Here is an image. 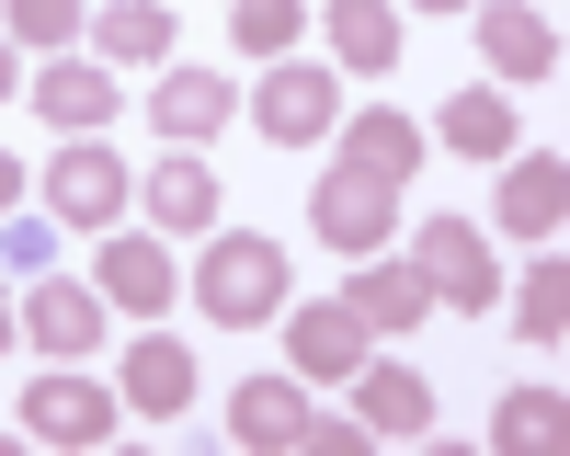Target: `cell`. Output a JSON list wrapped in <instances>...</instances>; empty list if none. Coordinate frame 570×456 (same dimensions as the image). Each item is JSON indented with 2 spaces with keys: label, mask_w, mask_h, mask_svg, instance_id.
I'll list each match as a JSON object with an SVG mask.
<instances>
[{
  "label": "cell",
  "mask_w": 570,
  "mask_h": 456,
  "mask_svg": "<svg viewBox=\"0 0 570 456\" xmlns=\"http://www.w3.org/2000/svg\"><path fill=\"white\" fill-rule=\"evenodd\" d=\"M559 217H570V160H559V149H513V160H502V228H513L525 251H548Z\"/></svg>",
  "instance_id": "obj_8"
},
{
  "label": "cell",
  "mask_w": 570,
  "mask_h": 456,
  "mask_svg": "<svg viewBox=\"0 0 570 456\" xmlns=\"http://www.w3.org/2000/svg\"><path fill=\"white\" fill-rule=\"evenodd\" d=\"M513 331H525L537 354H559V343H570V262H559V240L525 262V286H513Z\"/></svg>",
  "instance_id": "obj_23"
},
{
  "label": "cell",
  "mask_w": 570,
  "mask_h": 456,
  "mask_svg": "<svg viewBox=\"0 0 570 456\" xmlns=\"http://www.w3.org/2000/svg\"><path fill=\"white\" fill-rule=\"evenodd\" d=\"M491 434H502V445H548V434H559V388H513V399L491 410Z\"/></svg>",
  "instance_id": "obj_26"
},
{
  "label": "cell",
  "mask_w": 570,
  "mask_h": 456,
  "mask_svg": "<svg viewBox=\"0 0 570 456\" xmlns=\"http://www.w3.org/2000/svg\"><path fill=\"white\" fill-rule=\"evenodd\" d=\"M115 423H126V399H115L104 377H80V365H46V377L23 388V434H35V445H80V456H91Z\"/></svg>",
  "instance_id": "obj_4"
},
{
  "label": "cell",
  "mask_w": 570,
  "mask_h": 456,
  "mask_svg": "<svg viewBox=\"0 0 570 456\" xmlns=\"http://www.w3.org/2000/svg\"><path fill=\"white\" fill-rule=\"evenodd\" d=\"M0 91H23V69H12V34H0Z\"/></svg>",
  "instance_id": "obj_30"
},
{
  "label": "cell",
  "mask_w": 570,
  "mask_h": 456,
  "mask_svg": "<svg viewBox=\"0 0 570 456\" xmlns=\"http://www.w3.org/2000/svg\"><path fill=\"white\" fill-rule=\"evenodd\" d=\"M365 354H376V331H365L343 297H331V308H285V365H297L308 388H343Z\"/></svg>",
  "instance_id": "obj_7"
},
{
  "label": "cell",
  "mask_w": 570,
  "mask_h": 456,
  "mask_svg": "<svg viewBox=\"0 0 570 456\" xmlns=\"http://www.w3.org/2000/svg\"><path fill=\"white\" fill-rule=\"evenodd\" d=\"M331 58L365 69V80H389L400 69V0H331Z\"/></svg>",
  "instance_id": "obj_20"
},
{
  "label": "cell",
  "mask_w": 570,
  "mask_h": 456,
  "mask_svg": "<svg viewBox=\"0 0 570 456\" xmlns=\"http://www.w3.org/2000/svg\"><path fill=\"white\" fill-rule=\"evenodd\" d=\"M331 137H343V171H365V182H411L422 171V126L389 115V103H365L354 126H331Z\"/></svg>",
  "instance_id": "obj_19"
},
{
  "label": "cell",
  "mask_w": 570,
  "mask_h": 456,
  "mask_svg": "<svg viewBox=\"0 0 570 456\" xmlns=\"http://www.w3.org/2000/svg\"><path fill=\"white\" fill-rule=\"evenodd\" d=\"M0 251H12V274H46V228L23 217V228H0Z\"/></svg>",
  "instance_id": "obj_27"
},
{
  "label": "cell",
  "mask_w": 570,
  "mask_h": 456,
  "mask_svg": "<svg viewBox=\"0 0 570 456\" xmlns=\"http://www.w3.org/2000/svg\"><path fill=\"white\" fill-rule=\"evenodd\" d=\"M354 423L365 434H389V445H411V434H434V377L422 365H354Z\"/></svg>",
  "instance_id": "obj_12"
},
{
  "label": "cell",
  "mask_w": 570,
  "mask_h": 456,
  "mask_svg": "<svg viewBox=\"0 0 570 456\" xmlns=\"http://www.w3.org/2000/svg\"><path fill=\"white\" fill-rule=\"evenodd\" d=\"M126 195H137V171L104 149V137H69V149L46 160V206H58V228H91V240H104V228L126 217Z\"/></svg>",
  "instance_id": "obj_3"
},
{
  "label": "cell",
  "mask_w": 570,
  "mask_h": 456,
  "mask_svg": "<svg viewBox=\"0 0 570 456\" xmlns=\"http://www.w3.org/2000/svg\"><path fill=\"white\" fill-rule=\"evenodd\" d=\"M23 343H35V354H58V365L104 354V286H69V274H46V286L23 297Z\"/></svg>",
  "instance_id": "obj_9"
},
{
  "label": "cell",
  "mask_w": 570,
  "mask_h": 456,
  "mask_svg": "<svg viewBox=\"0 0 570 456\" xmlns=\"http://www.w3.org/2000/svg\"><path fill=\"white\" fill-rule=\"evenodd\" d=\"M445 149L456 160H513V149H525V137H513V91H445Z\"/></svg>",
  "instance_id": "obj_22"
},
{
  "label": "cell",
  "mask_w": 570,
  "mask_h": 456,
  "mask_svg": "<svg viewBox=\"0 0 570 456\" xmlns=\"http://www.w3.org/2000/svg\"><path fill=\"white\" fill-rule=\"evenodd\" d=\"M263 137H274V149H320V137L331 126H343V80H331V69H308V58H274V80H263Z\"/></svg>",
  "instance_id": "obj_6"
},
{
  "label": "cell",
  "mask_w": 570,
  "mask_h": 456,
  "mask_svg": "<svg viewBox=\"0 0 570 456\" xmlns=\"http://www.w3.org/2000/svg\"><path fill=\"white\" fill-rule=\"evenodd\" d=\"M422 12H480V0H422Z\"/></svg>",
  "instance_id": "obj_31"
},
{
  "label": "cell",
  "mask_w": 570,
  "mask_h": 456,
  "mask_svg": "<svg viewBox=\"0 0 570 456\" xmlns=\"http://www.w3.org/2000/svg\"><path fill=\"white\" fill-rule=\"evenodd\" d=\"M137 195H149V217L171 228V240H206V228H217V171L195 149H160L149 171H137Z\"/></svg>",
  "instance_id": "obj_17"
},
{
  "label": "cell",
  "mask_w": 570,
  "mask_h": 456,
  "mask_svg": "<svg viewBox=\"0 0 570 456\" xmlns=\"http://www.w3.org/2000/svg\"><path fill=\"white\" fill-rule=\"evenodd\" d=\"M240 115V91H228L217 69H160V91H149V126H160V149H206V137Z\"/></svg>",
  "instance_id": "obj_14"
},
{
  "label": "cell",
  "mask_w": 570,
  "mask_h": 456,
  "mask_svg": "<svg viewBox=\"0 0 570 456\" xmlns=\"http://www.w3.org/2000/svg\"><path fill=\"white\" fill-rule=\"evenodd\" d=\"M0 34L35 46V58H58V46H80V0H0Z\"/></svg>",
  "instance_id": "obj_25"
},
{
  "label": "cell",
  "mask_w": 570,
  "mask_h": 456,
  "mask_svg": "<svg viewBox=\"0 0 570 456\" xmlns=\"http://www.w3.org/2000/svg\"><path fill=\"white\" fill-rule=\"evenodd\" d=\"M297 23H308V0H228V34H240V58H297Z\"/></svg>",
  "instance_id": "obj_24"
},
{
  "label": "cell",
  "mask_w": 570,
  "mask_h": 456,
  "mask_svg": "<svg viewBox=\"0 0 570 456\" xmlns=\"http://www.w3.org/2000/svg\"><path fill=\"white\" fill-rule=\"evenodd\" d=\"M343 308L365 319L376 343H411L422 319H434V286H422L411 262H389V251H365V262H354V286H343Z\"/></svg>",
  "instance_id": "obj_11"
},
{
  "label": "cell",
  "mask_w": 570,
  "mask_h": 456,
  "mask_svg": "<svg viewBox=\"0 0 570 456\" xmlns=\"http://www.w3.org/2000/svg\"><path fill=\"white\" fill-rule=\"evenodd\" d=\"M12 206H23V160L0 149V217H12Z\"/></svg>",
  "instance_id": "obj_28"
},
{
  "label": "cell",
  "mask_w": 570,
  "mask_h": 456,
  "mask_svg": "<svg viewBox=\"0 0 570 456\" xmlns=\"http://www.w3.org/2000/svg\"><path fill=\"white\" fill-rule=\"evenodd\" d=\"M195 308L217 319V331H263V319L285 308V240H263V228H206Z\"/></svg>",
  "instance_id": "obj_1"
},
{
  "label": "cell",
  "mask_w": 570,
  "mask_h": 456,
  "mask_svg": "<svg viewBox=\"0 0 570 456\" xmlns=\"http://www.w3.org/2000/svg\"><path fill=\"white\" fill-rule=\"evenodd\" d=\"M23 91L46 103V126H58V137H104V126H115V103H126V91L104 80V58H69V46H58V58H46Z\"/></svg>",
  "instance_id": "obj_10"
},
{
  "label": "cell",
  "mask_w": 570,
  "mask_h": 456,
  "mask_svg": "<svg viewBox=\"0 0 570 456\" xmlns=\"http://www.w3.org/2000/svg\"><path fill=\"white\" fill-rule=\"evenodd\" d=\"M308 228H320V240L343 251V262L389 251V240H400V182H365V171H343V160H331V182L308 195Z\"/></svg>",
  "instance_id": "obj_5"
},
{
  "label": "cell",
  "mask_w": 570,
  "mask_h": 456,
  "mask_svg": "<svg viewBox=\"0 0 570 456\" xmlns=\"http://www.w3.org/2000/svg\"><path fill=\"white\" fill-rule=\"evenodd\" d=\"M115 399L137 410V423H183V410H195V354H183L171 331L126 343V377H115Z\"/></svg>",
  "instance_id": "obj_13"
},
{
  "label": "cell",
  "mask_w": 570,
  "mask_h": 456,
  "mask_svg": "<svg viewBox=\"0 0 570 456\" xmlns=\"http://www.w3.org/2000/svg\"><path fill=\"white\" fill-rule=\"evenodd\" d=\"M12 331H23V308H12V297H0V354H12Z\"/></svg>",
  "instance_id": "obj_29"
},
{
  "label": "cell",
  "mask_w": 570,
  "mask_h": 456,
  "mask_svg": "<svg viewBox=\"0 0 570 456\" xmlns=\"http://www.w3.org/2000/svg\"><path fill=\"white\" fill-rule=\"evenodd\" d=\"M308 423H320V399H308V377H297V365H285V377H252L240 399H228V434H240L252 456L308 445Z\"/></svg>",
  "instance_id": "obj_15"
},
{
  "label": "cell",
  "mask_w": 570,
  "mask_h": 456,
  "mask_svg": "<svg viewBox=\"0 0 570 456\" xmlns=\"http://www.w3.org/2000/svg\"><path fill=\"white\" fill-rule=\"evenodd\" d=\"M91 274H104V308H137V319H160L171 286H183L171 251H160V240H137V228H104V262H91Z\"/></svg>",
  "instance_id": "obj_18"
},
{
  "label": "cell",
  "mask_w": 570,
  "mask_h": 456,
  "mask_svg": "<svg viewBox=\"0 0 570 456\" xmlns=\"http://www.w3.org/2000/svg\"><path fill=\"white\" fill-rule=\"evenodd\" d=\"M411 274L434 286V308H456V319H480L491 297H502V274H491V240L468 217H422L411 228Z\"/></svg>",
  "instance_id": "obj_2"
},
{
  "label": "cell",
  "mask_w": 570,
  "mask_h": 456,
  "mask_svg": "<svg viewBox=\"0 0 570 456\" xmlns=\"http://www.w3.org/2000/svg\"><path fill=\"white\" fill-rule=\"evenodd\" d=\"M480 58H491V80H548L559 69V23L537 0H480Z\"/></svg>",
  "instance_id": "obj_16"
},
{
  "label": "cell",
  "mask_w": 570,
  "mask_h": 456,
  "mask_svg": "<svg viewBox=\"0 0 570 456\" xmlns=\"http://www.w3.org/2000/svg\"><path fill=\"white\" fill-rule=\"evenodd\" d=\"M91 58H104V69H160L171 58V12H160V0H104Z\"/></svg>",
  "instance_id": "obj_21"
}]
</instances>
